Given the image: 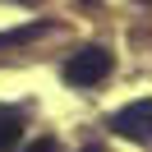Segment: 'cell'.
Returning a JSON list of instances; mask_svg holds the SVG:
<instances>
[{
  "label": "cell",
  "mask_w": 152,
  "mask_h": 152,
  "mask_svg": "<svg viewBox=\"0 0 152 152\" xmlns=\"http://www.w3.org/2000/svg\"><path fill=\"white\" fill-rule=\"evenodd\" d=\"M111 51L106 46H83L78 56H69L65 60V83H74V88H92V83H102L106 74H111Z\"/></svg>",
  "instance_id": "cell-1"
},
{
  "label": "cell",
  "mask_w": 152,
  "mask_h": 152,
  "mask_svg": "<svg viewBox=\"0 0 152 152\" xmlns=\"http://www.w3.org/2000/svg\"><path fill=\"white\" fill-rule=\"evenodd\" d=\"M111 129L129 143H152V102H129L111 115Z\"/></svg>",
  "instance_id": "cell-2"
},
{
  "label": "cell",
  "mask_w": 152,
  "mask_h": 152,
  "mask_svg": "<svg viewBox=\"0 0 152 152\" xmlns=\"http://www.w3.org/2000/svg\"><path fill=\"white\" fill-rule=\"evenodd\" d=\"M19 134H23V115L14 106H0V152L19 148Z\"/></svg>",
  "instance_id": "cell-3"
},
{
  "label": "cell",
  "mask_w": 152,
  "mask_h": 152,
  "mask_svg": "<svg viewBox=\"0 0 152 152\" xmlns=\"http://www.w3.org/2000/svg\"><path fill=\"white\" fill-rule=\"evenodd\" d=\"M23 152H56V138H32Z\"/></svg>",
  "instance_id": "cell-4"
},
{
  "label": "cell",
  "mask_w": 152,
  "mask_h": 152,
  "mask_svg": "<svg viewBox=\"0 0 152 152\" xmlns=\"http://www.w3.org/2000/svg\"><path fill=\"white\" fill-rule=\"evenodd\" d=\"M83 152H106V148H83Z\"/></svg>",
  "instance_id": "cell-5"
},
{
  "label": "cell",
  "mask_w": 152,
  "mask_h": 152,
  "mask_svg": "<svg viewBox=\"0 0 152 152\" xmlns=\"http://www.w3.org/2000/svg\"><path fill=\"white\" fill-rule=\"evenodd\" d=\"M83 5H97V0H83Z\"/></svg>",
  "instance_id": "cell-6"
},
{
  "label": "cell",
  "mask_w": 152,
  "mask_h": 152,
  "mask_svg": "<svg viewBox=\"0 0 152 152\" xmlns=\"http://www.w3.org/2000/svg\"><path fill=\"white\" fill-rule=\"evenodd\" d=\"M143 5H152V0H143Z\"/></svg>",
  "instance_id": "cell-7"
}]
</instances>
